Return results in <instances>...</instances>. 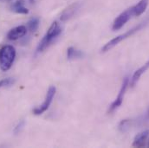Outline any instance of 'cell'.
Instances as JSON below:
<instances>
[{
	"instance_id": "cell-1",
	"label": "cell",
	"mask_w": 149,
	"mask_h": 148,
	"mask_svg": "<svg viewBox=\"0 0 149 148\" xmlns=\"http://www.w3.org/2000/svg\"><path fill=\"white\" fill-rule=\"evenodd\" d=\"M16 57V49L11 45H5L0 49V69L2 71L9 70Z\"/></svg>"
},
{
	"instance_id": "cell-2",
	"label": "cell",
	"mask_w": 149,
	"mask_h": 148,
	"mask_svg": "<svg viewBox=\"0 0 149 148\" xmlns=\"http://www.w3.org/2000/svg\"><path fill=\"white\" fill-rule=\"evenodd\" d=\"M61 33H62L61 26L59 25V24L57 22H54L50 25V27L49 28V30H48L47 33L45 34V36L43 37V38L39 42L38 47H37V52H42L46 48H48L51 44V42Z\"/></svg>"
},
{
	"instance_id": "cell-3",
	"label": "cell",
	"mask_w": 149,
	"mask_h": 148,
	"mask_svg": "<svg viewBox=\"0 0 149 148\" xmlns=\"http://www.w3.org/2000/svg\"><path fill=\"white\" fill-rule=\"evenodd\" d=\"M144 25H145V24H144V23H141V24H138L137 26H135L134 28L131 29L130 31H127L126 33H124V34H122V35H120V36L114 37V38H113V39L110 40L108 43H106V44L103 46V48L102 49V52H107V51L112 49L113 47H115V46H116L118 43H120L121 41H123V40L128 38L129 37H131L133 34H134L136 31L141 30L142 27H144Z\"/></svg>"
},
{
	"instance_id": "cell-4",
	"label": "cell",
	"mask_w": 149,
	"mask_h": 148,
	"mask_svg": "<svg viewBox=\"0 0 149 148\" xmlns=\"http://www.w3.org/2000/svg\"><path fill=\"white\" fill-rule=\"evenodd\" d=\"M56 91V87L50 86L49 88V89L47 91V94H46V97H45L44 101L39 107H37V108H35L33 109V113L34 114L40 115V114L43 113L44 112H46L49 109V106H50V104H51V102H52V101H53V99L55 97Z\"/></svg>"
},
{
	"instance_id": "cell-5",
	"label": "cell",
	"mask_w": 149,
	"mask_h": 148,
	"mask_svg": "<svg viewBox=\"0 0 149 148\" xmlns=\"http://www.w3.org/2000/svg\"><path fill=\"white\" fill-rule=\"evenodd\" d=\"M128 81H129V79L127 77L124 78L123 80V82H122V86H121V88L118 94V96L116 97L115 101L113 102L109 109V113H111L113 111H115L118 108H120L123 102V99H124V95H125V93H126V90H127V88L128 86Z\"/></svg>"
},
{
	"instance_id": "cell-6",
	"label": "cell",
	"mask_w": 149,
	"mask_h": 148,
	"mask_svg": "<svg viewBox=\"0 0 149 148\" xmlns=\"http://www.w3.org/2000/svg\"><path fill=\"white\" fill-rule=\"evenodd\" d=\"M132 17H133V14H132V10L130 8L127 9V10L123 11L122 13H120L116 17V19L113 21V24L112 26L113 31H118V30L121 29Z\"/></svg>"
},
{
	"instance_id": "cell-7",
	"label": "cell",
	"mask_w": 149,
	"mask_h": 148,
	"mask_svg": "<svg viewBox=\"0 0 149 148\" xmlns=\"http://www.w3.org/2000/svg\"><path fill=\"white\" fill-rule=\"evenodd\" d=\"M27 27L24 25H20L17 26L13 29H11L8 33H7V38L10 41H15L17 40L21 37H24L27 33Z\"/></svg>"
},
{
	"instance_id": "cell-8",
	"label": "cell",
	"mask_w": 149,
	"mask_h": 148,
	"mask_svg": "<svg viewBox=\"0 0 149 148\" xmlns=\"http://www.w3.org/2000/svg\"><path fill=\"white\" fill-rule=\"evenodd\" d=\"M24 0H9L10 10L18 14L29 13V10L24 5Z\"/></svg>"
},
{
	"instance_id": "cell-9",
	"label": "cell",
	"mask_w": 149,
	"mask_h": 148,
	"mask_svg": "<svg viewBox=\"0 0 149 148\" xmlns=\"http://www.w3.org/2000/svg\"><path fill=\"white\" fill-rule=\"evenodd\" d=\"M148 5V0H141L137 4L131 7L130 9L132 10L133 17H139L142 13H144Z\"/></svg>"
},
{
	"instance_id": "cell-10",
	"label": "cell",
	"mask_w": 149,
	"mask_h": 148,
	"mask_svg": "<svg viewBox=\"0 0 149 148\" xmlns=\"http://www.w3.org/2000/svg\"><path fill=\"white\" fill-rule=\"evenodd\" d=\"M149 136V130L141 132L140 133H138L133 142V147H142L145 145V142Z\"/></svg>"
},
{
	"instance_id": "cell-11",
	"label": "cell",
	"mask_w": 149,
	"mask_h": 148,
	"mask_svg": "<svg viewBox=\"0 0 149 148\" xmlns=\"http://www.w3.org/2000/svg\"><path fill=\"white\" fill-rule=\"evenodd\" d=\"M148 69H149V61L147 63H145L141 68H140L138 70H136V71H135V73L134 74V75H133V78H132V81H131V86H132V87H134V86L135 85V83L139 81V79L141 78V76L144 74V73Z\"/></svg>"
},
{
	"instance_id": "cell-12",
	"label": "cell",
	"mask_w": 149,
	"mask_h": 148,
	"mask_svg": "<svg viewBox=\"0 0 149 148\" xmlns=\"http://www.w3.org/2000/svg\"><path fill=\"white\" fill-rule=\"evenodd\" d=\"M78 9V4L77 3H74L72 4L71 6H70L69 8H67L63 13L62 14L61 16V20L63 21H65V20H68L70 19L72 16H74V14L75 13V10Z\"/></svg>"
},
{
	"instance_id": "cell-13",
	"label": "cell",
	"mask_w": 149,
	"mask_h": 148,
	"mask_svg": "<svg viewBox=\"0 0 149 148\" xmlns=\"http://www.w3.org/2000/svg\"><path fill=\"white\" fill-rule=\"evenodd\" d=\"M83 54L81 50L76 49L73 47H70L67 49V57L70 60H74V59H77V58H81L82 57Z\"/></svg>"
},
{
	"instance_id": "cell-14",
	"label": "cell",
	"mask_w": 149,
	"mask_h": 148,
	"mask_svg": "<svg viewBox=\"0 0 149 148\" xmlns=\"http://www.w3.org/2000/svg\"><path fill=\"white\" fill-rule=\"evenodd\" d=\"M40 24V20L38 17H32L27 24V29L31 31V32H36L39 27Z\"/></svg>"
},
{
	"instance_id": "cell-15",
	"label": "cell",
	"mask_w": 149,
	"mask_h": 148,
	"mask_svg": "<svg viewBox=\"0 0 149 148\" xmlns=\"http://www.w3.org/2000/svg\"><path fill=\"white\" fill-rule=\"evenodd\" d=\"M130 124L131 121L129 120H123L122 121H120V123L119 124V130L121 133H125L128 130V128L130 127Z\"/></svg>"
},
{
	"instance_id": "cell-16",
	"label": "cell",
	"mask_w": 149,
	"mask_h": 148,
	"mask_svg": "<svg viewBox=\"0 0 149 148\" xmlns=\"http://www.w3.org/2000/svg\"><path fill=\"white\" fill-rule=\"evenodd\" d=\"M15 83V79L13 78H5L2 81H0V89L3 88H7Z\"/></svg>"
},
{
	"instance_id": "cell-17",
	"label": "cell",
	"mask_w": 149,
	"mask_h": 148,
	"mask_svg": "<svg viewBox=\"0 0 149 148\" xmlns=\"http://www.w3.org/2000/svg\"><path fill=\"white\" fill-rule=\"evenodd\" d=\"M24 124H25L24 120H22V121H20V122L17 124V126L15 127V129H14V133H15V134H17V133H19L21 132L22 128L24 126Z\"/></svg>"
},
{
	"instance_id": "cell-18",
	"label": "cell",
	"mask_w": 149,
	"mask_h": 148,
	"mask_svg": "<svg viewBox=\"0 0 149 148\" xmlns=\"http://www.w3.org/2000/svg\"><path fill=\"white\" fill-rule=\"evenodd\" d=\"M30 2H31V3H35V0H30Z\"/></svg>"
}]
</instances>
